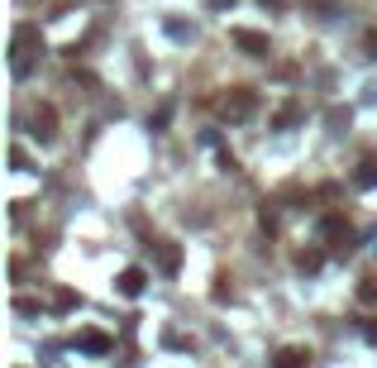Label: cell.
Here are the masks:
<instances>
[{"label": "cell", "instance_id": "obj_11", "mask_svg": "<svg viewBox=\"0 0 377 368\" xmlns=\"http://www.w3.org/2000/svg\"><path fill=\"white\" fill-rule=\"evenodd\" d=\"M363 335H368V339L377 344V320H368V325H363Z\"/></svg>", "mask_w": 377, "mask_h": 368}, {"label": "cell", "instance_id": "obj_9", "mask_svg": "<svg viewBox=\"0 0 377 368\" xmlns=\"http://www.w3.org/2000/svg\"><path fill=\"white\" fill-rule=\"evenodd\" d=\"M358 297H363V306H377V277H363Z\"/></svg>", "mask_w": 377, "mask_h": 368}, {"label": "cell", "instance_id": "obj_8", "mask_svg": "<svg viewBox=\"0 0 377 368\" xmlns=\"http://www.w3.org/2000/svg\"><path fill=\"white\" fill-rule=\"evenodd\" d=\"M157 263H162V272H177L182 268V249L177 244H157Z\"/></svg>", "mask_w": 377, "mask_h": 368}, {"label": "cell", "instance_id": "obj_7", "mask_svg": "<svg viewBox=\"0 0 377 368\" xmlns=\"http://www.w3.org/2000/svg\"><path fill=\"white\" fill-rule=\"evenodd\" d=\"M353 187H363V192H368V187H377V153H368V158L358 163V173H353Z\"/></svg>", "mask_w": 377, "mask_h": 368}, {"label": "cell", "instance_id": "obj_6", "mask_svg": "<svg viewBox=\"0 0 377 368\" xmlns=\"http://www.w3.org/2000/svg\"><path fill=\"white\" fill-rule=\"evenodd\" d=\"M143 282H148V272H143V268H125V272H120V292H125V297H139Z\"/></svg>", "mask_w": 377, "mask_h": 368}, {"label": "cell", "instance_id": "obj_1", "mask_svg": "<svg viewBox=\"0 0 377 368\" xmlns=\"http://www.w3.org/2000/svg\"><path fill=\"white\" fill-rule=\"evenodd\" d=\"M253 106H258V96H253L249 86H234V91L220 101V111L229 115V120H244V115H253Z\"/></svg>", "mask_w": 377, "mask_h": 368}, {"label": "cell", "instance_id": "obj_3", "mask_svg": "<svg viewBox=\"0 0 377 368\" xmlns=\"http://www.w3.org/2000/svg\"><path fill=\"white\" fill-rule=\"evenodd\" d=\"M229 39H234V44H239L244 53H249V58H267V34H253V29H234Z\"/></svg>", "mask_w": 377, "mask_h": 368}, {"label": "cell", "instance_id": "obj_10", "mask_svg": "<svg viewBox=\"0 0 377 368\" xmlns=\"http://www.w3.org/2000/svg\"><path fill=\"white\" fill-rule=\"evenodd\" d=\"M72 306H81V297L77 292H63V297H58V311H72Z\"/></svg>", "mask_w": 377, "mask_h": 368}, {"label": "cell", "instance_id": "obj_5", "mask_svg": "<svg viewBox=\"0 0 377 368\" xmlns=\"http://www.w3.org/2000/svg\"><path fill=\"white\" fill-rule=\"evenodd\" d=\"M306 364H311V349H301V344H291L272 359V368H306Z\"/></svg>", "mask_w": 377, "mask_h": 368}, {"label": "cell", "instance_id": "obj_2", "mask_svg": "<svg viewBox=\"0 0 377 368\" xmlns=\"http://www.w3.org/2000/svg\"><path fill=\"white\" fill-rule=\"evenodd\" d=\"M320 230H325V240H334V249H353V230H348L344 220H339V215H325V225H320Z\"/></svg>", "mask_w": 377, "mask_h": 368}, {"label": "cell", "instance_id": "obj_12", "mask_svg": "<svg viewBox=\"0 0 377 368\" xmlns=\"http://www.w3.org/2000/svg\"><path fill=\"white\" fill-rule=\"evenodd\" d=\"M210 5H215V10H224V5H234V0H210Z\"/></svg>", "mask_w": 377, "mask_h": 368}, {"label": "cell", "instance_id": "obj_4", "mask_svg": "<svg viewBox=\"0 0 377 368\" xmlns=\"http://www.w3.org/2000/svg\"><path fill=\"white\" fill-rule=\"evenodd\" d=\"M77 349H86V354H110L115 339L100 335V330H81V335H77Z\"/></svg>", "mask_w": 377, "mask_h": 368}, {"label": "cell", "instance_id": "obj_13", "mask_svg": "<svg viewBox=\"0 0 377 368\" xmlns=\"http://www.w3.org/2000/svg\"><path fill=\"white\" fill-rule=\"evenodd\" d=\"M263 5H282V0H263Z\"/></svg>", "mask_w": 377, "mask_h": 368}]
</instances>
